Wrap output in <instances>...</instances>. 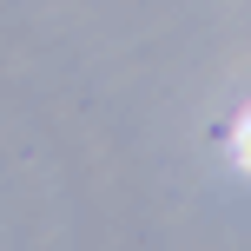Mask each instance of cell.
<instances>
[{
  "mask_svg": "<svg viewBox=\"0 0 251 251\" xmlns=\"http://www.w3.org/2000/svg\"><path fill=\"white\" fill-rule=\"evenodd\" d=\"M238 159H245V172H251V113H245V126H238Z\"/></svg>",
  "mask_w": 251,
  "mask_h": 251,
  "instance_id": "1",
  "label": "cell"
}]
</instances>
